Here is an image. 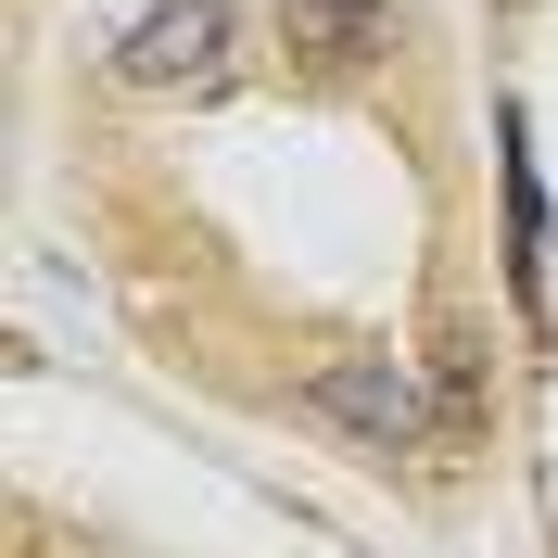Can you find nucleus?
<instances>
[{"instance_id": "nucleus-4", "label": "nucleus", "mask_w": 558, "mask_h": 558, "mask_svg": "<svg viewBox=\"0 0 558 558\" xmlns=\"http://www.w3.org/2000/svg\"><path fill=\"white\" fill-rule=\"evenodd\" d=\"M279 38H292V51H305V64H368V51H381L393 38V13L381 0H292V13H279Z\"/></svg>"}, {"instance_id": "nucleus-2", "label": "nucleus", "mask_w": 558, "mask_h": 558, "mask_svg": "<svg viewBox=\"0 0 558 558\" xmlns=\"http://www.w3.org/2000/svg\"><path fill=\"white\" fill-rule=\"evenodd\" d=\"M114 76L128 89H216L229 76V0H153L114 38Z\"/></svg>"}, {"instance_id": "nucleus-3", "label": "nucleus", "mask_w": 558, "mask_h": 558, "mask_svg": "<svg viewBox=\"0 0 558 558\" xmlns=\"http://www.w3.org/2000/svg\"><path fill=\"white\" fill-rule=\"evenodd\" d=\"M495 178H508V305H521V330H546V242H558V216H546V166H533V114L521 102H495Z\"/></svg>"}, {"instance_id": "nucleus-1", "label": "nucleus", "mask_w": 558, "mask_h": 558, "mask_svg": "<svg viewBox=\"0 0 558 558\" xmlns=\"http://www.w3.org/2000/svg\"><path fill=\"white\" fill-rule=\"evenodd\" d=\"M305 418L355 432L368 457H407L418 432H432V393H418L407 355H330V368H305Z\"/></svg>"}]
</instances>
